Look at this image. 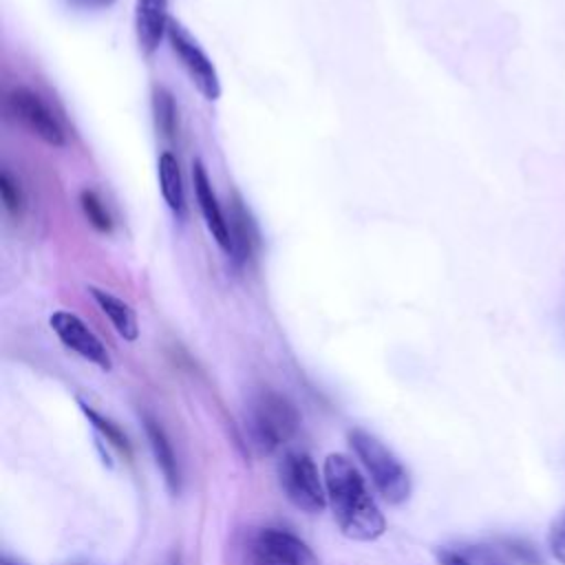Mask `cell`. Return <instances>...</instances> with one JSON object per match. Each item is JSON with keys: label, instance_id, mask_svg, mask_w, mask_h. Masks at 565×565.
Segmentation results:
<instances>
[{"label": "cell", "instance_id": "obj_5", "mask_svg": "<svg viewBox=\"0 0 565 565\" xmlns=\"http://www.w3.org/2000/svg\"><path fill=\"white\" fill-rule=\"evenodd\" d=\"M245 565H320V561L296 534L280 527H263L247 541Z\"/></svg>", "mask_w": 565, "mask_h": 565}, {"label": "cell", "instance_id": "obj_16", "mask_svg": "<svg viewBox=\"0 0 565 565\" xmlns=\"http://www.w3.org/2000/svg\"><path fill=\"white\" fill-rule=\"evenodd\" d=\"M0 196H2V205H4V212L9 214V216H13V218H18V216H22V212H24V190H22V185H20V181H18V177L4 166L2 170H0Z\"/></svg>", "mask_w": 565, "mask_h": 565}, {"label": "cell", "instance_id": "obj_1", "mask_svg": "<svg viewBox=\"0 0 565 565\" xmlns=\"http://www.w3.org/2000/svg\"><path fill=\"white\" fill-rule=\"evenodd\" d=\"M324 488L333 519L344 536L375 541L384 534L386 521L351 459L344 455H329L324 459Z\"/></svg>", "mask_w": 565, "mask_h": 565}, {"label": "cell", "instance_id": "obj_6", "mask_svg": "<svg viewBox=\"0 0 565 565\" xmlns=\"http://www.w3.org/2000/svg\"><path fill=\"white\" fill-rule=\"evenodd\" d=\"M168 42L179 57L181 66L185 68L190 82L194 88L203 95L207 102H216L221 97V79L216 73V66L207 57V53L201 49L199 40L188 31V26L174 18L168 22Z\"/></svg>", "mask_w": 565, "mask_h": 565}, {"label": "cell", "instance_id": "obj_10", "mask_svg": "<svg viewBox=\"0 0 565 565\" xmlns=\"http://www.w3.org/2000/svg\"><path fill=\"white\" fill-rule=\"evenodd\" d=\"M168 0H135V35L143 55H152L168 33Z\"/></svg>", "mask_w": 565, "mask_h": 565}, {"label": "cell", "instance_id": "obj_17", "mask_svg": "<svg viewBox=\"0 0 565 565\" xmlns=\"http://www.w3.org/2000/svg\"><path fill=\"white\" fill-rule=\"evenodd\" d=\"M152 108H154L157 130H159L166 139L174 137V130H177V106H174L172 95H170L166 88H154Z\"/></svg>", "mask_w": 565, "mask_h": 565}, {"label": "cell", "instance_id": "obj_13", "mask_svg": "<svg viewBox=\"0 0 565 565\" xmlns=\"http://www.w3.org/2000/svg\"><path fill=\"white\" fill-rule=\"evenodd\" d=\"M93 300L97 302V307L102 309V313L110 320V324L115 327V331L128 340L135 342L139 335V324H137V316L132 311V307L128 302H124L121 298H117L115 294L99 289V287H90L88 289Z\"/></svg>", "mask_w": 565, "mask_h": 565}, {"label": "cell", "instance_id": "obj_11", "mask_svg": "<svg viewBox=\"0 0 565 565\" xmlns=\"http://www.w3.org/2000/svg\"><path fill=\"white\" fill-rule=\"evenodd\" d=\"M143 430H146V437L150 441V450L154 455V461L166 479V486L170 492H179V483H181V475H179V463H177V457H174V450L166 437V430L163 426L148 413H143Z\"/></svg>", "mask_w": 565, "mask_h": 565}, {"label": "cell", "instance_id": "obj_21", "mask_svg": "<svg viewBox=\"0 0 565 565\" xmlns=\"http://www.w3.org/2000/svg\"><path fill=\"white\" fill-rule=\"evenodd\" d=\"M68 7L73 9H82V11H95V9H108L113 7L117 0H64Z\"/></svg>", "mask_w": 565, "mask_h": 565}, {"label": "cell", "instance_id": "obj_7", "mask_svg": "<svg viewBox=\"0 0 565 565\" xmlns=\"http://www.w3.org/2000/svg\"><path fill=\"white\" fill-rule=\"evenodd\" d=\"M7 110L44 143L53 148H62L66 143V135L60 119L35 90L26 86L11 88L7 93Z\"/></svg>", "mask_w": 565, "mask_h": 565}, {"label": "cell", "instance_id": "obj_4", "mask_svg": "<svg viewBox=\"0 0 565 565\" xmlns=\"http://www.w3.org/2000/svg\"><path fill=\"white\" fill-rule=\"evenodd\" d=\"M278 481L285 497L302 512H320L327 505V488L313 459L302 450H289L278 461Z\"/></svg>", "mask_w": 565, "mask_h": 565}, {"label": "cell", "instance_id": "obj_20", "mask_svg": "<svg viewBox=\"0 0 565 565\" xmlns=\"http://www.w3.org/2000/svg\"><path fill=\"white\" fill-rule=\"evenodd\" d=\"M547 543H550V552L552 556L565 565V512L552 523L550 534H547Z\"/></svg>", "mask_w": 565, "mask_h": 565}, {"label": "cell", "instance_id": "obj_8", "mask_svg": "<svg viewBox=\"0 0 565 565\" xmlns=\"http://www.w3.org/2000/svg\"><path fill=\"white\" fill-rule=\"evenodd\" d=\"M49 324L55 331V335L60 338V342L66 349H71L73 353H77L79 358L93 362L95 366H99L104 371H108L113 366L104 342L86 327V322L79 316L60 309L49 318Z\"/></svg>", "mask_w": 565, "mask_h": 565}, {"label": "cell", "instance_id": "obj_18", "mask_svg": "<svg viewBox=\"0 0 565 565\" xmlns=\"http://www.w3.org/2000/svg\"><path fill=\"white\" fill-rule=\"evenodd\" d=\"M79 203H82V210L86 214V218L90 221V225L99 232H110L113 227V218L104 205V201L99 199V194L95 190H82L79 194Z\"/></svg>", "mask_w": 565, "mask_h": 565}, {"label": "cell", "instance_id": "obj_2", "mask_svg": "<svg viewBox=\"0 0 565 565\" xmlns=\"http://www.w3.org/2000/svg\"><path fill=\"white\" fill-rule=\"evenodd\" d=\"M349 441L369 470L377 492L393 505L404 503L411 494V477L402 461L377 437L362 428H353L349 433Z\"/></svg>", "mask_w": 565, "mask_h": 565}, {"label": "cell", "instance_id": "obj_15", "mask_svg": "<svg viewBox=\"0 0 565 565\" xmlns=\"http://www.w3.org/2000/svg\"><path fill=\"white\" fill-rule=\"evenodd\" d=\"M437 561L439 565H508L497 550L479 543L444 545L437 550Z\"/></svg>", "mask_w": 565, "mask_h": 565}, {"label": "cell", "instance_id": "obj_3", "mask_svg": "<svg viewBox=\"0 0 565 565\" xmlns=\"http://www.w3.org/2000/svg\"><path fill=\"white\" fill-rule=\"evenodd\" d=\"M300 415L296 406L276 391L256 395L249 408V435L260 452L282 448L298 430Z\"/></svg>", "mask_w": 565, "mask_h": 565}, {"label": "cell", "instance_id": "obj_12", "mask_svg": "<svg viewBox=\"0 0 565 565\" xmlns=\"http://www.w3.org/2000/svg\"><path fill=\"white\" fill-rule=\"evenodd\" d=\"M230 234H232V260L236 265H243L245 260H249L258 247V230L256 223L249 214V210L243 205V201L234 194V203H232V225H230Z\"/></svg>", "mask_w": 565, "mask_h": 565}, {"label": "cell", "instance_id": "obj_14", "mask_svg": "<svg viewBox=\"0 0 565 565\" xmlns=\"http://www.w3.org/2000/svg\"><path fill=\"white\" fill-rule=\"evenodd\" d=\"M157 174H159V188L166 205L177 218L185 216V190H183V177L179 170L177 157L166 150L159 154L157 161Z\"/></svg>", "mask_w": 565, "mask_h": 565}, {"label": "cell", "instance_id": "obj_19", "mask_svg": "<svg viewBox=\"0 0 565 565\" xmlns=\"http://www.w3.org/2000/svg\"><path fill=\"white\" fill-rule=\"evenodd\" d=\"M82 411H84V415L88 417V422L113 444V446H117L119 450H128V441H126V437L121 435V430L115 426V424H110L108 419H104L99 413H95L88 404H82Z\"/></svg>", "mask_w": 565, "mask_h": 565}, {"label": "cell", "instance_id": "obj_22", "mask_svg": "<svg viewBox=\"0 0 565 565\" xmlns=\"http://www.w3.org/2000/svg\"><path fill=\"white\" fill-rule=\"evenodd\" d=\"M2 565H18V563H11L9 558H2Z\"/></svg>", "mask_w": 565, "mask_h": 565}, {"label": "cell", "instance_id": "obj_9", "mask_svg": "<svg viewBox=\"0 0 565 565\" xmlns=\"http://www.w3.org/2000/svg\"><path fill=\"white\" fill-rule=\"evenodd\" d=\"M192 183H194V196L199 203V210L203 214L205 227L216 241V245L225 252L232 254V234H230V223L223 216V210L216 201V194L212 190V181L207 177V170L201 159L192 161Z\"/></svg>", "mask_w": 565, "mask_h": 565}]
</instances>
